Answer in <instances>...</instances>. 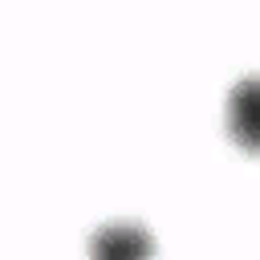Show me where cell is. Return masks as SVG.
Instances as JSON below:
<instances>
[{"label":"cell","mask_w":260,"mask_h":260,"mask_svg":"<svg viewBox=\"0 0 260 260\" xmlns=\"http://www.w3.org/2000/svg\"><path fill=\"white\" fill-rule=\"evenodd\" d=\"M154 236L138 219H110L89 236V260H150Z\"/></svg>","instance_id":"6da1fadb"},{"label":"cell","mask_w":260,"mask_h":260,"mask_svg":"<svg viewBox=\"0 0 260 260\" xmlns=\"http://www.w3.org/2000/svg\"><path fill=\"white\" fill-rule=\"evenodd\" d=\"M223 118H228V134L248 154H260V73H244L228 89Z\"/></svg>","instance_id":"7a4b0ae2"}]
</instances>
